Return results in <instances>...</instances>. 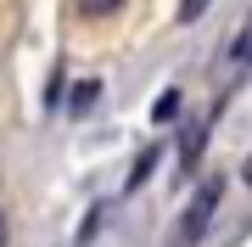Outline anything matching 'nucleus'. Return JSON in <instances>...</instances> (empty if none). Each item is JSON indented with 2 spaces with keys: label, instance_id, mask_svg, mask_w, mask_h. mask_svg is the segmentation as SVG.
Segmentation results:
<instances>
[{
  "label": "nucleus",
  "instance_id": "6",
  "mask_svg": "<svg viewBox=\"0 0 252 247\" xmlns=\"http://www.w3.org/2000/svg\"><path fill=\"white\" fill-rule=\"evenodd\" d=\"M90 101H95V79H84V84H79V96H73V107H90Z\"/></svg>",
  "mask_w": 252,
  "mask_h": 247
},
{
  "label": "nucleus",
  "instance_id": "1",
  "mask_svg": "<svg viewBox=\"0 0 252 247\" xmlns=\"http://www.w3.org/2000/svg\"><path fill=\"white\" fill-rule=\"evenodd\" d=\"M219 197H224V185H219V180H207L202 191L190 197V208L180 213V225H174L168 247H196V242L207 236V225H213V208H219Z\"/></svg>",
  "mask_w": 252,
  "mask_h": 247
},
{
  "label": "nucleus",
  "instance_id": "5",
  "mask_svg": "<svg viewBox=\"0 0 252 247\" xmlns=\"http://www.w3.org/2000/svg\"><path fill=\"white\" fill-rule=\"evenodd\" d=\"M207 6H213V0H180V23H196Z\"/></svg>",
  "mask_w": 252,
  "mask_h": 247
},
{
  "label": "nucleus",
  "instance_id": "7",
  "mask_svg": "<svg viewBox=\"0 0 252 247\" xmlns=\"http://www.w3.org/2000/svg\"><path fill=\"white\" fill-rule=\"evenodd\" d=\"M11 242V219H6V208H0V247Z\"/></svg>",
  "mask_w": 252,
  "mask_h": 247
},
{
  "label": "nucleus",
  "instance_id": "4",
  "mask_svg": "<svg viewBox=\"0 0 252 247\" xmlns=\"http://www.w3.org/2000/svg\"><path fill=\"white\" fill-rule=\"evenodd\" d=\"M152 163H157V146H146V152L135 157V174H129V185H140V180H146V169H152Z\"/></svg>",
  "mask_w": 252,
  "mask_h": 247
},
{
  "label": "nucleus",
  "instance_id": "8",
  "mask_svg": "<svg viewBox=\"0 0 252 247\" xmlns=\"http://www.w3.org/2000/svg\"><path fill=\"white\" fill-rule=\"evenodd\" d=\"M241 180H247V185H252V157H247V163H241Z\"/></svg>",
  "mask_w": 252,
  "mask_h": 247
},
{
  "label": "nucleus",
  "instance_id": "2",
  "mask_svg": "<svg viewBox=\"0 0 252 247\" xmlns=\"http://www.w3.org/2000/svg\"><path fill=\"white\" fill-rule=\"evenodd\" d=\"M230 56H235V62H252V17L241 23V34H235V45H230Z\"/></svg>",
  "mask_w": 252,
  "mask_h": 247
},
{
  "label": "nucleus",
  "instance_id": "3",
  "mask_svg": "<svg viewBox=\"0 0 252 247\" xmlns=\"http://www.w3.org/2000/svg\"><path fill=\"white\" fill-rule=\"evenodd\" d=\"M118 6H124V0H79L84 17H107V11H118Z\"/></svg>",
  "mask_w": 252,
  "mask_h": 247
}]
</instances>
